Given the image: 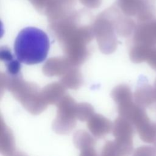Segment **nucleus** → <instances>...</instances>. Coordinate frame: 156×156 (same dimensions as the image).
Returning a JSON list of instances; mask_svg holds the SVG:
<instances>
[{
	"label": "nucleus",
	"instance_id": "nucleus-7",
	"mask_svg": "<svg viewBox=\"0 0 156 156\" xmlns=\"http://www.w3.org/2000/svg\"><path fill=\"white\" fill-rule=\"evenodd\" d=\"M138 38L142 44L156 46V18L143 23L138 30Z\"/></svg>",
	"mask_w": 156,
	"mask_h": 156
},
{
	"label": "nucleus",
	"instance_id": "nucleus-5",
	"mask_svg": "<svg viewBox=\"0 0 156 156\" xmlns=\"http://www.w3.org/2000/svg\"><path fill=\"white\" fill-rule=\"evenodd\" d=\"M112 121L100 114H94L87 121V126L96 138H101L108 134L112 129Z\"/></svg>",
	"mask_w": 156,
	"mask_h": 156
},
{
	"label": "nucleus",
	"instance_id": "nucleus-4",
	"mask_svg": "<svg viewBox=\"0 0 156 156\" xmlns=\"http://www.w3.org/2000/svg\"><path fill=\"white\" fill-rule=\"evenodd\" d=\"M112 134L115 140L122 143H133L134 126L126 118L118 116L113 122Z\"/></svg>",
	"mask_w": 156,
	"mask_h": 156
},
{
	"label": "nucleus",
	"instance_id": "nucleus-14",
	"mask_svg": "<svg viewBox=\"0 0 156 156\" xmlns=\"http://www.w3.org/2000/svg\"><path fill=\"white\" fill-rule=\"evenodd\" d=\"M79 156H99L94 147H90L80 151Z\"/></svg>",
	"mask_w": 156,
	"mask_h": 156
},
{
	"label": "nucleus",
	"instance_id": "nucleus-11",
	"mask_svg": "<svg viewBox=\"0 0 156 156\" xmlns=\"http://www.w3.org/2000/svg\"><path fill=\"white\" fill-rule=\"evenodd\" d=\"M92 106L87 104H80L76 107V118L80 121H87L94 114Z\"/></svg>",
	"mask_w": 156,
	"mask_h": 156
},
{
	"label": "nucleus",
	"instance_id": "nucleus-16",
	"mask_svg": "<svg viewBox=\"0 0 156 156\" xmlns=\"http://www.w3.org/2000/svg\"><path fill=\"white\" fill-rule=\"evenodd\" d=\"M154 90H155V102H156V79H155V82H154Z\"/></svg>",
	"mask_w": 156,
	"mask_h": 156
},
{
	"label": "nucleus",
	"instance_id": "nucleus-3",
	"mask_svg": "<svg viewBox=\"0 0 156 156\" xmlns=\"http://www.w3.org/2000/svg\"><path fill=\"white\" fill-rule=\"evenodd\" d=\"M77 105L70 98L62 101L57 107V113L52 124V130L59 135L69 133L76 126Z\"/></svg>",
	"mask_w": 156,
	"mask_h": 156
},
{
	"label": "nucleus",
	"instance_id": "nucleus-2",
	"mask_svg": "<svg viewBox=\"0 0 156 156\" xmlns=\"http://www.w3.org/2000/svg\"><path fill=\"white\" fill-rule=\"evenodd\" d=\"M118 112L119 116L126 118L133 124L142 141L147 143L154 142L156 124L150 120L144 108L130 101L118 105Z\"/></svg>",
	"mask_w": 156,
	"mask_h": 156
},
{
	"label": "nucleus",
	"instance_id": "nucleus-12",
	"mask_svg": "<svg viewBox=\"0 0 156 156\" xmlns=\"http://www.w3.org/2000/svg\"><path fill=\"white\" fill-rule=\"evenodd\" d=\"M143 59V61H146L150 66L156 71V46L147 47Z\"/></svg>",
	"mask_w": 156,
	"mask_h": 156
},
{
	"label": "nucleus",
	"instance_id": "nucleus-9",
	"mask_svg": "<svg viewBox=\"0 0 156 156\" xmlns=\"http://www.w3.org/2000/svg\"><path fill=\"white\" fill-rule=\"evenodd\" d=\"M73 143L75 147L80 151L94 147L96 145L95 138L85 130H79L73 135Z\"/></svg>",
	"mask_w": 156,
	"mask_h": 156
},
{
	"label": "nucleus",
	"instance_id": "nucleus-10",
	"mask_svg": "<svg viewBox=\"0 0 156 156\" xmlns=\"http://www.w3.org/2000/svg\"><path fill=\"white\" fill-rule=\"evenodd\" d=\"M1 58L5 62L7 71L13 76H15L20 71V62L12 54L10 51L7 48H1Z\"/></svg>",
	"mask_w": 156,
	"mask_h": 156
},
{
	"label": "nucleus",
	"instance_id": "nucleus-17",
	"mask_svg": "<svg viewBox=\"0 0 156 156\" xmlns=\"http://www.w3.org/2000/svg\"><path fill=\"white\" fill-rule=\"evenodd\" d=\"M154 146H155V147L156 148V138H155V141L154 142Z\"/></svg>",
	"mask_w": 156,
	"mask_h": 156
},
{
	"label": "nucleus",
	"instance_id": "nucleus-8",
	"mask_svg": "<svg viewBox=\"0 0 156 156\" xmlns=\"http://www.w3.org/2000/svg\"><path fill=\"white\" fill-rule=\"evenodd\" d=\"M135 101L136 104L142 108L151 106L155 102L154 88L148 83H144L136 91Z\"/></svg>",
	"mask_w": 156,
	"mask_h": 156
},
{
	"label": "nucleus",
	"instance_id": "nucleus-13",
	"mask_svg": "<svg viewBox=\"0 0 156 156\" xmlns=\"http://www.w3.org/2000/svg\"><path fill=\"white\" fill-rule=\"evenodd\" d=\"M132 156H156V148L150 146H142L135 149Z\"/></svg>",
	"mask_w": 156,
	"mask_h": 156
},
{
	"label": "nucleus",
	"instance_id": "nucleus-6",
	"mask_svg": "<svg viewBox=\"0 0 156 156\" xmlns=\"http://www.w3.org/2000/svg\"><path fill=\"white\" fill-rule=\"evenodd\" d=\"M0 123V152L3 156H9L16 151L15 138L12 131L4 122L2 116Z\"/></svg>",
	"mask_w": 156,
	"mask_h": 156
},
{
	"label": "nucleus",
	"instance_id": "nucleus-15",
	"mask_svg": "<svg viewBox=\"0 0 156 156\" xmlns=\"http://www.w3.org/2000/svg\"><path fill=\"white\" fill-rule=\"evenodd\" d=\"M9 156H27V155L21 151H15L13 154H12L11 155H9Z\"/></svg>",
	"mask_w": 156,
	"mask_h": 156
},
{
	"label": "nucleus",
	"instance_id": "nucleus-1",
	"mask_svg": "<svg viewBox=\"0 0 156 156\" xmlns=\"http://www.w3.org/2000/svg\"><path fill=\"white\" fill-rule=\"evenodd\" d=\"M50 43L48 35L34 27H27L20 31L14 43V52L20 63L35 65L44 61Z\"/></svg>",
	"mask_w": 156,
	"mask_h": 156
}]
</instances>
